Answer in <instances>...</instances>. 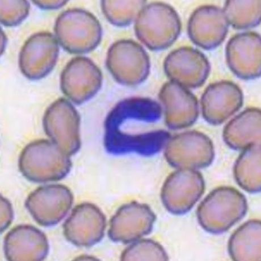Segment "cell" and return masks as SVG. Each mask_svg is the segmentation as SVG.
<instances>
[{
    "label": "cell",
    "mask_w": 261,
    "mask_h": 261,
    "mask_svg": "<svg viewBox=\"0 0 261 261\" xmlns=\"http://www.w3.org/2000/svg\"><path fill=\"white\" fill-rule=\"evenodd\" d=\"M106 64L115 81L125 86L142 84L150 72L147 53L133 40L122 39L114 43L108 50Z\"/></svg>",
    "instance_id": "cell-5"
},
{
    "label": "cell",
    "mask_w": 261,
    "mask_h": 261,
    "mask_svg": "<svg viewBox=\"0 0 261 261\" xmlns=\"http://www.w3.org/2000/svg\"><path fill=\"white\" fill-rule=\"evenodd\" d=\"M155 220L156 216L148 205L125 204L110 220L109 237L114 242L133 243L151 232Z\"/></svg>",
    "instance_id": "cell-13"
},
{
    "label": "cell",
    "mask_w": 261,
    "mask_h": 261,
    "mask_svg": "<svg viewBox=\"0 0 261 261\" xmlns=\"http://www.w3.org/2000/svg\"><path fill=\"white\" fill-rule=\"evenodd\" d=\"M229 68L237 76L249 80L261 73V38L258 33L245 32L235 35L226 47Z\"/></svg>",
    "instance_id": "cell-17"
},
{
    "label": "cell",
    "mask_w": 261,
    "mask_h": 261,
    "mask_svg": "<svg viewBox=\"0 0 261 261\" xmlns=\"http://www.w3.org/2000/svg\"><path fill=\"white\" fill-rule=\"evenodd\" d=\"M20 172L30 181L44 183L58 181L70 172L69 155L48 140H38L29 144L20 154Z\"/></svg>",
    "instance_id": "cell-1"
},
{
    "label": "cell",
    "mask_w": 261,
    "mask_h": 261,
    "mask_svg": "<svg viewBox=\"0 0 261 261\" xmlns=\"http://www.w3.org/2000/svg\"><path fill=\"white\" fill-rule=\"evenodd\" d=\"M236 181L250 193L261 190V143L243 150L235 163L233 169Z\"/></svg>",
    "instance_id": "cell-22"
},
{
    "label": "cell",
    "mask_w": 261,
    "mask_h": 261,
    "mask_svg": "<svg viewBox=\"0 0 261 261\" xmlns=\"http://www.w3.org/2000/svg\"><path fill=\"white\" fill-rule=\"evenodd\" d=\"M102 73L92 60L78 57L68 62L60 76V88L70 101L82 105L101 88Z\"/></svg>",
    "instance_id": "cell-9"
},
{
    "label": "cell",
    "mask_w": 261,
    "mask_h": 261,
    "mask_svg": "<svg viewBox=\"0 0 261 261\" xmlns=\"http://www.w3.org/2000/svg\"><path fill=\"white\" fill-rule=\"evenodd\" d=\"M159 98L164 109L165 123L169 129H183L197 121L199 102L189 89L169 81L161 88Z\"/></svg>",
    "instance_id": "cell-15"
},
{
    "label": "cell",
    "mask_w": 261,
    "mask_h": 261,
    "mask_svg": "<svg viewBox=\"0 0 261 261\" xmlns=\"http://www.w3.org/2000/svg\"><path fill=\"white\" fill-rule=\"evenodd\" d=\"M122 260H161L169 259L168 255L159 243L150 239L139 240L125 249Z\"/></svg>",
    "instance_id": "cell-25"
},
{
    "label": "cell",
    "mask_w": 261,
    "mask_h": 261,
    "mask_svg": "<svg viewBox=\"0 0 261 261\" xmlns=\"http://www.w3.org/2000/svg\"><path fill=\"white\" fill-rule=\"evenodd\" d=\"M229 23L223 10L214 6H203L191 15L188 32L191 41L205 49L222 44L228 32Z\"/></svg>",
    "instance_id": "cell-18"
},
{
    "label": "cell",
    "mask_w": 261,
    "mask_h": 261,
    "mask_svg": "<svg viewBox=\"0 0 261 261\" xmlns=\"http://www.w3.org/2000/svg\"><path fill=\"white\" fill-rule=\"evenodd\" d=\"M225 144L234 150H244L261 141V111L251 108L244 110L225 125L223 133Z\"/></svg>",
    "instance_id": "cell-20"
},
{
    "label": "cell",
    "mask_w": 261,
    "mask_h": 261,
    "mask_svg": "<svg viewBox=\"0 0 261 261\" xmlns=\"http://www.w3.org/2000/svg\"><path fill=\"white\" fill-rule=\"evenodd\" d=\"M38 7L43 9H56L65 6L67 2L65 1H36L33 2Z\"/></svg>",
    "instance_id": "cell-28"
},
{
    "label": "cell",
    "mask_w": 261,
    "mask_h": 261,
    "mask_svg": "<svg viewBox=\"0 0 261 261\" xmlns=\"http://www.w3.org/2000/svg\"><path fill=\"white\" fill-rule=\"evenodd\" d=\"M59 43L72 54H87L101 41V23L93 14L82 9H70L60 14L54 28Z\"/></svg>",
    "instance_id": "cell-4"
},
{
    "label": "cell",
    "mask_w": 261,
    "mask_h": 261,
    "mask_svg": "<svg viewBox=\"0 0 261 261\" xmlns=\"http://www.w3.org/2000/svg\"><path fill=\"white\" fill-rule=\"evenodd\" d=\"M107 218L96 205L84 203L75 207L63 225L64 237L74 245L90 247L104 237Z\"/></svg>",
    "instance_id": "cell-14"
},
{
    "label": "cell",
    "mask_w": 261,
    "mask_h": 261,
    "mask_svg": "<svg viewBox=\"0 0 261 261\" xmlns=\"http://www.w3.org/2000/svg\"><path fill=\"white\" fill-rule=\"evenodd\" d=\"M223 10L229 24L234 29L253 28L260 22V0H229Z\"/></svg>",
    "instance_id": "cell-23"
},
{
    "label": "cell",
    "mask_w": 261,
    "mask_h": 261,
    "mask_svg": "<svg viewBox=\"0 0 261 261\" xmlns=\"http://www.w3.org/2000/svg\"><path fill=\"white\" fill-rule=\"evenodd\" d=\"M135 32L139 41L152 51H160L176 41L181 21L175 10L162 2L146 4L135 21Z\"/></svg>",
    "instance_id": "cell-3"
},
{
    "label": "cell",
    "mask_w": 261,
    "mask_h": 261,
    "mask_svg": "<svg viewBox=\"0 0 261 261\" xmlns=\"http://www.w3.org/2000/svg\"><path fill=\"white\" fill-rule=\"evenodd\" d=\"M13 218L12 204L6 198L1 197V232L5 231Z\"/></svg>",
    "instance_id": "cell-27"
},
{
    "label": "cell",
    "mask_w": 261,
    "mask_h": 261,
    "mask_svg": "<svg viewBox=\"0 0 261 261\" xmlns=\"http://www.w3.org/2000/svg\"><path fill=\"white\" fill-rule=\"evenodd\" d=\"M59 53L57 38L52 33L43 32L35 34L24 43L20 51V70L29 80H41L53 71Z\"/></svg>",
    "instance_id": "cell-12"
},
{
    "label": "cell",
    "mask_w": 261,
    "mask_h": 261,
    "mask_svg": "<svg viewBox=\"0 0 261 261\" xmlns=\"http://www.w3.org/2000/svg\"><path fill=\"white\" fill-rule=\"evenodd\" d=\"M164 68L170 81L188 89L202 87L210 72L207 57L192 47L174 50L165 59Z\"/></svg>",
    "instance_id": "cell-11"
},
{
    "label": "cell",
    "mask_w": 261,
    "mask_h": 261,
    "mask_svg": "<svg viewBox=\"0 0 261 261\" xmlns=\"http://www.w3.org/2000/svg\"><path fill=\"white\" fill-rule=\"evenodd\" d=\"M248 208L247 199L238 190L221 187L212 191L200 203L197 215L205 230L217 234L227 231L242 220Z\"/></svg>",
    "instance_id": "cell-2"
},
{
    "label": "cell",
    "mask_w": 261,
    "mask_h": 261,
    "mask_svg": "<svg viewBox=\"0 0 261 261\" xmlns=\"http://www.w3.org/2000/svg\"><path fill=\"white\" fill-rule=\"evenodd\" d=\"M45 133L63 152L71 156L81 147L80 116L67 99L60 98L45 112L43 118Z\"/></svg>",
    "instance_id": "cell-7"
},
{
    "label": "cell",
    "mask_w": 261,
    "mask_h": 261,
    "mask_svg": "<svg viewBox=\"0 0 261 261\" xmlns=\"http://www.w3.org/2000/svg\"><path fill=\"white\" fill-rule=\"evenodd\" d=\"M228 248L233 260L260 261V221L252 219L241 225L230 238Z\"/></svg>",
    "instance_id": "cell-21"
},
{
    "label": "cell",
    "mask_w": 261,
    "mask_h": 261,
    "mask_svg": "<svg viewBox=\"0 0 261 261\" xmlns=\"http://www.w3.org/2000/svg\"><path fill=\"white\" fill-rule=\"evenodd\" d=\"M243 93L237 84L223 80L210 84L200 99L204 119L211 124L223 123L242 107Z\"/></svg>",
    "instance_id": "cell-16"
},
{
    "label": "cell",
    "mask_w": 261,
    "mask_h": 261,
    "mask_svg": "<svg viewBox=\"0 0 261 261\" xmlns=\"http://www.w3.org/2000/svg\"><path fill=\"white\" fill-rule=\"evenodd\" d=\"M73 195L63 185L39 187L30 193L25 205L33 218L43 227H51L64 218L71 208Z\"/></svg>",
    "instance_id": "cell-10"
},
{
    "label": "cell",
    "mask_w": 261,
    "mask_h": 261,
    "mask_svg": "<svg viewBox=\"0 0 261 261\" xmlns=\"http://www.w3.org/2000/svg\"><path fill=\"white\" fill-rule=\"evenodd\" d=\"M1 22L7 27L18 26L29 13L30 5L28 1L2 0Z\"/></svg>",
    "instance_id": "cell-26"
},
{
    "label": "cell",
    "mask_w": 261,
    "mask_h": 261,
    "mask_svg": "<svg viewBox=\"0 0 261 261\" xmlns=\"http://www.w3.org/2000/svg\"><path fill=\"white\" fill-rule=\"evenodd\" d=\"M5 255L8 260H43L47 257L49 245L46 236L30 225L14 227L4 239Z\"/></svg>",
    "instance_id": "cell-19"
},
{
    "label": "cell",
    "mask_w": 261,
    "mask_h": 261,
    "mask_svg": "<svg viewBox=\"0 0 261 261\" xmlns=\"http://www.w3.org/2000/svg\"><path fill=\"white\" fill-rule=\"evenodd\" d=\"M164 156L175 169L198 170L212 164L215 149L207 135L198 130H188L170 138L164 147Z\"/></svg>",
    "instance_id": "cell-6"
},
{
    "label": "cell",
    "mask_w": 261,
    "mask_h": 261,
    "mask_svg": "<svg viewBox=\"0 0 261 261\" xmlns=\"http://www.w3.org/2000/svg\"><path fill=\"white\" fill-rule=\"evenodd\" d=\"M146 4L147 2L144 0L102 1L101 9L110 23L114 26L124 27L135 21Z\"/></svg>",
    "instance_id": "cell-24"
},
{
    "label": "cell",
    "mask_w": 261,
    "mask_h": 261,
    "mask_svg": "<svg viewBox=\"0 0 261 261\" xmlns=\"http://www.w3.org/2000/svg\"><path fill=\"white\" fill-rule=\"evenodd\" d=\"M205 182L197 170L177 169L164 182L161 198L165 208L174 215L187 213L202 197Z\"/></svg>",
    "instance_id": "cell-8"
}]
</instances>
